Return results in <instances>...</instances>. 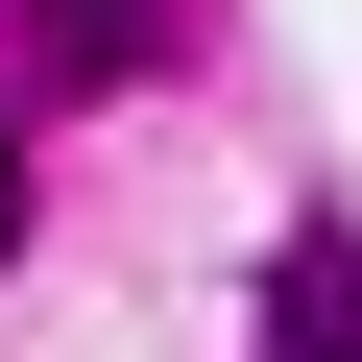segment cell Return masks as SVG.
<instances>
[{
    "mask_svg": "<svg viewBox=\"0 0 362 362\" xmlns=\"http://www.w3.org/2000/svg\"><path fill=\"white\" fill-rule=\"evenodd\" d=\"M242 362H362V218H338V194L266 242V314H242Z\"/></svg>",
    "mask_w": 362,
    "mask_h": 362,
    "instance_id": "cell-1",
    "label": "cell"
},
{
    "mask_svg": "<svg viewBox=\"0 0 362 362\" xmlns=\"http://www.w3.org/2000/svg\"><path fill=\"white\" fill-rule=\"evenodd\" d=\"M0 25H25V73H49V97H145L194 0H0Z\"/></svg>",
    "mask_w": 362,
    "mask_h": 362,
    "instance_id": "cell-2",
    "label": "cell"
},
{
    "mask_svg": "<svg viewBox=\"0 0 362 362\" xmlns=\"http://www.w3.org/2000/svg\"><path fill=\"white\" fill-rule=\"evenodd\" d=\"M25 218H49V194H25V97H0V266H25Z\"/></svg>",
    "mask_w": 362,
    "mask_h": 362,
    "instance_id": "cell-3",
    "label": "cell"
}]
</instances>
